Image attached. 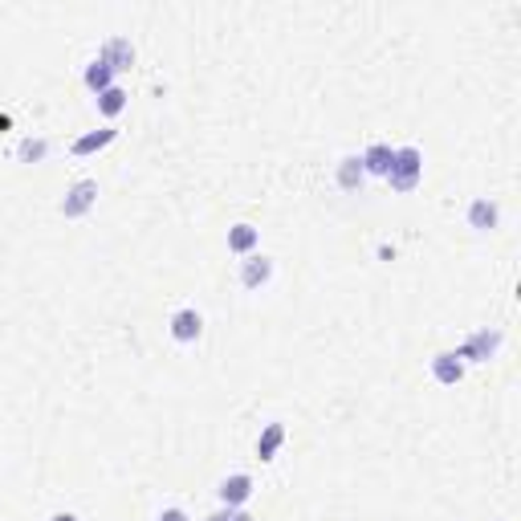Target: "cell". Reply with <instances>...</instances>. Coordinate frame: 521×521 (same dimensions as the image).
Listing matches in <instances>:
<instances>
[{"mask_svg":"<svg viewBox=\"0 0 521 521\" xmlns=\"http://www.w3.org/2000/svg\"><path fill=\"white\" fill-rule=\"evenodd\" d=\"M387 183H391V191H400V196H408V191L420 188V183H424V151L411 147V143L395 147V159H391Z\"/></svg>","mask_w":521,"mask_h":521,"instance_id":"1","label":"cell"},{"mask_svg":"<svg viewBox=\"0 0 521 521\" xmlns=\"http://www.w3.org/2000/svg\"><path fill=\"white\" fill-rule=\"evenodd\" d=\"M502 342H505V334L502 330H472L469 338L461 342V346H456V359L461 362H489L493 354L502 351Z\"/></svg>","mask_w":521,"mask_h":521,"instance_id":"2","label":"cell"},{"mask_svg":"<svg viewBox=\"0 0 521 521\" xmlns=\"http://www.w3.org/2000/svg\"><path fill=\"white\" fill-rule=\"evenodd\" d=\"M167 334L180 342V346L200 342L204 338V314L196 310V306H180V310L171 314V322H167Z\"/></svg>","mask_w":521,"mask_h":521,"instance_id":"3","label":"cell"},{"mask_svg":"<svg viewBox=\"0 0 521 521\" xmlns=\"http://www.w3.org/2000/svg\"><path fill=\"white\" fill-rule=\"evenodd\" d=\"M94 204H98V180H78L66 191V200H61V216L66 221H82V216H90Z\"/></svg>","mask_w":521,"mask_h":521,"instance_id":"4","label":"cell"},{"mask_svg":"<svg viewBox=\"0 0 521 521\" xmlns=\"http://www.w3.org/2000/svg\"><path fill=\"white\" fill-rule=\"evenodd\" d=\"M273 269H277V265H273L269 253H249V257H241V273H237V277H241L245 290H265L273 281Z\"/></svg>","mask_w":521,"mask_h":521,"instance_id":"5","label":"cell"},{"mask_svg":"<svg viewBox=\"0 0 521 521\" xmlns=\"http://www.w3.org/2000/svg\"><path fill=\"white\" fill-rule=\"evenodd\" d=\"M253 489H257V481H253L249 472H229L221 485H216V497H221V505H232V509H245V502L253 497Z\"/></svg>","mask_w":521,"mask_h":521,"instance_id":"6","label":"cell"},{"mask_svg":"<svg viewBox=\"0 0 521 521\" xmlns=\"http://www.w3.org/2000/svg\"><path fill=\"white\" fill-rule=\"evenodd\" d=\"M391 159H395V147H391V143H383V139L367 143V147H362V155H359L362 171H367V175H375V180H387Z\"/></svg>","mask_w":521,"mask_h":521,"instance_id":"7","label":"cell"},{"mask_svg":"<svg viewBox=\"0 0 521 521\" xmlns=\"http://www.w3.org/2000/svg\"><path fill=\"white\" fill-rule=\"evenodd\" d=\"M98 58L106 61L114 74H122V70H130V66H135V45H130L127 37H106L98 45Z\"/></svg>","mask_w":521,"mask_h":521,"instance_id":"8","label":"cell"},{"mask_svg":"<svg viewBox=\"0 0 521 521\" xmlns=\"http://www.w3.org/2000/svg\"><path fill=\"white\" fill-rule=\"evenodd\" d=\"M502 224V204L489 200V196H477V200L469 204V229L477 232H493Z\"/></svg>","mask_w":521,"mask_h":521,"instance_id":"9","label":"cell"},{"mask_svg":"<svg viewBox=\"0 0 521 521\" xmlns=\"http://www.w3.org/2000/svg\"><path fill=\"white\" fill-rule=\"evenodd\" d=\"M432 379L440 383V387H456L464 379V362L456 359V351L432 354Z\"/></svg>","mask_w":521,"mask_h":521,"instance_id":"10","label":"cell"},{"mask_svg":"<svg viewBox=\"0 0 521 521\" xmlns=\"http://www.w3.org/2000/svg\"><path fill=\"white\" fill-rule=\"evenodd\" d=\"M114 139H119V127H114V122H106L102 130H90V135H82V139H74V143H70V155L86 159V155H94V151L111 147Z\"/></svg>","mask_w":521,"mask_h":521,"instance_id":"11","label":"cell"},{"mask_svg":"<svg viewBox=\"0 0 521 521\" xmlns=\"http://www.w3.org/2000/svg\"><path fill=\"white\" fill-rule=\"evenodd\" d=\"M260 249V229H253V224H232L229 229V253H237V257H249V253Z\"/></svg>","mask_w":521,"mask_h":521,"instance_id":"12","label":"cell"},{"mask_svg":"<svg viewBox=\"0 0 521 521\" xmlns=\"http://www.w3.org/2000/svg\"><path fill=\"white\" fill-rule=\"evenodd\" d=\"M281 444H285V424H281V420L265 424V432L257 436V456H260L265 464H269V461H277Z\"/></svg>","mask_w":521,"mask_h":521,"instance_id":"13","label":"cell"},{"mask_svg":"<svg viewBox=\"0 0 521 521\" xmlns=\"http://www.w3.org/2000/svg\"><path fill=\"white\" fill-rule=\"evenodd\" d=\"M334 180H338V188H342V191H359V188H362V180H367V171H362L359 155H342L338 167H334Z\"/></svg>","mask_w":521,"mask_h":521,"instance_id":"14","label":"cell"},{"mask_svg":"<svg viewBox=\"0 0 521 521\" xmlns=\"http://www.w3.org/2000/svg\"><path fill=\"white\" fill-rule=\"evenodd\" d=\"M127 98H130V94L122 90L119 82H114L111 90L94 94V106H98V114H102V119H111V122H114V119H119V114H122V111H127Z\"/></svg>","mask_w":521,"mask_h":521,"instance_id":"15","label":"cell"},{"mask_svg":"<svg viewBox=\"0 0 521 521\" xmlns=\"http://www.w3.org/2000/svg\"><path fill=\"white\" fill-rule=\"evenodd\" d=\"M82 82H86V90H90V94H102V90H111V86H114V70L102 58H94L90 66L82 70Z\"/></svg>","mask_w":521,"mask_h":521,"instance_id":"16","label":"cell"},{"mask_svg":"<svg viewBox=\"0 0 521 521\" xmlns=\"http://www.w3.org/2000/svg\"><path fill=\"white\" fill-rule=\"evenodd\" d=\"M45 155H50V139H41V135L37 139H20L17 143V159L20 163H41Z\"/></svg>","mask_w":521,"mask_h":521,"instance_id":"17","label":"cell"},{"mask_svg":"<svg viewBox=\"0 0 521 521\" xmlns=\"http://www.w3.org/2000/svg\"><path fill=\"white\" fill-rule=\"evenodd\" d=\"M204 521H257L249 509H232V505H221L216 513H208Z\"/></svg>","mask_w":521,"mask_h":521,"instance_id":"18","label":"cell"},{"mask_svg":"<svg viewBox=\"0 0 521 521\" xmlns=\"http://www.w3.org/2000/svg\"><path fill=\"white\" fill-rule=\"evenodd\" d=\"M155 521H191L188 509H180V505H167V509L155 513Z\"/></svg>","mask_w":521,"mask_h":521,"instance_id":"19","label":"cell"},{"mask_svg":"<svg viewBox=\"0 0 521 521\" xmlns=\"http://www.w3.org/2000/svg\"><path fill=\"white\" fill-rule=\"evenodd\" d=\"M50 521H82V517H78V513H70V509H58Z\"/></svg>","mask_w":521,"mask_h":521,"instance_id":"20","label":"cell"},{"mask_svg":"<svg viewBox=\"0 0 521 521\" xmlns=\"http://www.w3.org/2000/svg\"><path fill=\"white\" fill-rule=\"evenodd\" d=\"M9 127H12V114H0V135H4Z\"/></svg>","mask_w":521,"mask_h":521,"instance_id":"21","label":"cell"}]
</instances>
